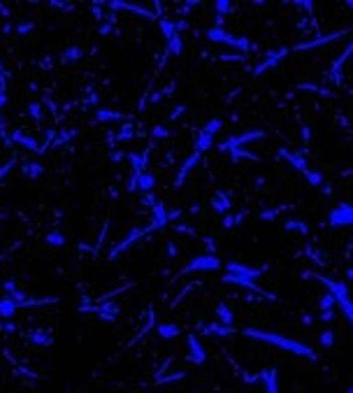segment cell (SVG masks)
<instances>
[{
    "label": "cell",
    "instance_id": "cell-39",
    "mask_svg": "<svg viewBox=\"0 0 353 393\" xmlns=\"http://www.w3.org/2000/svg\"><path fill=\"white\" fill-rule=\"evenodd\" d=\"M230 156H233V163H237L240 158H251V161H260V158L256 156V154H251V151H246V149H235V151H230Z\"/></svg>",
    "mask_w": 353,
    "mask_h": 393
},
{
    "label": "cell",
    "instance_id": "cell-34",
    "mask_svg": "<svg viewBox=\"0 0 353 393\" xmlns=\"http://www.w3.org/2000/svg\"><path fill=\"white\" fill-rule=\"evenodd\" d=\"M302 175H305V179L309 181L311 186H316V188L323 186V175H321V172H316V170H305Z\"/></svg>",
    "mask_w": 353,
    "mask_h": 393
},
{
    "label": "cell",
    "instance_id": "cell-50",
    "mask_svg": "<svg viewBox=\"0 0 353 393\" xmlns=\"http://www.w3.org/2000/svg\"><path fill=\"white\" fill-rule=\"evenodd\" d=\"M279 212H281V207H279V210H272V212H263V214H260V219H263V221H272V219H274Z\"/></svg>",
    "mask_w": 353,
    "mask_h": 393
},
{
    "label": "cell",
    "instance_id": "cell-4",
    "mask_svg": "<svg viewBox=\"0 0 353 393\" xmlns=\"http://www.w3.org/2000/svg\"><path fill=\"white\" fill-rule=\"evenodd\" d=\"M260 138H265L263 130H246V133L235 135V138H228L226 142H221V149L223 151L242 149V145H246V142H253V140H260Z\"/></svg>",
    "mask_w": 353,
    "mask_h": 393
},
{
    "label": "cell",
    "instance_id": "cell-44",
    "mask_svg": "<svg viewBox=\"0 0 353 393\" xmlns=\"http://www.w3.org/2000/svg\"><path fill=\"white\" fill-rule=\"evenodd\" d=\"M28 114L33 116L35 121H40V119H42V105H40V103H30L28 105Z\"/></svg>",
    "mask_w": 353,
    "mask_h": 393
},
{
    "label": "cell",
    "instance_id": "cell-32",
    "mask_svg": "<svg viewBox=\"0 0 353 393\" xmlns=\"http://www.w3.org/2000/svg\"><path fill=\"white\" fill-rule=\"evenodd\" d=\"M168 51H170V54H174V56H181V54H184V40H181L179 33H177V35H174L172 40L168 42Z\"/></svg>",
    "mask_w": 353,
    "mask_h": 393
},
{
    "label": "cell",
    "instance_id": "cell-17",
    "mask_svg": "<svg viewBox=\"0 0 353 393\" xmlns=\"http://www.w3.org/2000/svg\"><path fill=\"white\" fill-rule=\"evenodd\" d=\"M279 154H281V156L288 161V165H293V168L300 170V172L309 170V168H307V161H305V156H302V154H293V151H288V149H279Z\"/></svg>",
    "mask_w": 353,
    "mask_h": 393
},
{
    "label": "cell",
    "instance_id": "cell-38",
    "mask_svg": "<svg viewBox=\"0 0 353 393\" xmlns=\"http://www.w3.org/2000/svg\"><path fill=\"white\" fill-rule=\"evenodd\" d=\"M284 228L286 230H300V233H309V226L302 224V221H298V219H288L286 224H284Z\"/></svg>",
    "mask_w": 353,
    "mask_h": 393
},
{
    "label": "cell",
    "instance_id": "cell-47",
    "mask_svg": "<svg viewBox=\"0 0 353 393\" xmlns=\"http://www.w3.org/2000/svg\"><path fill=\"white\" fill-rule=\"evenodd\" d=\"M151 135H154L156 140H165V138H170V130L165 126H156L154 130H151Z\"/></svg>",
    "mask_w": 353,
    "mask_h": 393
},
{
    "label": "cell",
    "instance_id": "cell-10",
    "mask_svg": "<svg viewBox=\"0 0 353 393\" xmlns=\"http://www.w3.org/2000/svg\"><path fill=\"white\" fill-rule=\"evenodd\" d=\"M200 156H202V154H198V151H193L191 156H188V158L184 161V165H181V170H179V175H177V181H174V186H177V188L184 186L186 175H188V172H191V170L200 163Z\"/></svg>",
    "mask_w": 353,
    "mask_h": 393
},
{
    "label": "cell",
    "instance_id": "cell-29",
    "mask_svg": "<svg viewBox=\"0 0 353 393\" xmlns=\"http://www.w3.org/2000/svg\"><path fill=\"white\" fill-rule=\"evenodd\" d=\"M158 26H161V30H163V37L165 40H172L174 35H177V28H174V21H168V19H158Z\"/></svg>",
    "mask_w": 353,
    "mask_h": 393
},
{
    "label": "cell",
    "instance_id": "cell-62",
    "mask_svg": "<svg viewBox=\"0 0 353 393\" xmlns=\"http://www.w3.org/2000/svg\"><path fill=\"white\" fill-rule=\"evenodd\" d=\"M348 7H351V10H353V0H351V3H348Z\"/></svg>",
    "mask_w": 353,
    "mask_h": 393
},
{
    "label": "cell",
    "instance_id": "cell-42",
    "mask_svg": "<svg viewBox=\"0 0 353 393\" xmlns=\"http://www.w3.org/2000/svg\"><path fill=\"white\" fill-rule=\"evenodd\" d=\"M132 138V123H126V126H121V130L116 133V140L119 142H126V140Z\"/></svg>",
    "mask_w": 353,
    "mask_h": 393
},
{
    "label": "cell",
    "instance_id": "cell-19",
    "mask_svg": "<svg viewBox=\"0 0 353 393\" xmlns=\"http://www.w3.org/2000/svg\"><path fill=\"white\" fill-rule=\"evenodd\" d=\"M17 309H19V305L10 296L0 298V319H12V316L17 314Z\"/></svg>",
    "mask_w": 353,
    "mask_h": 393
},
{
    "label": "cell",
    "instance_id": "cell-14",
    "mask_svg": "<svg viewBox=\"0 0 353 393\" xmlns=\"http://www.w3.org/2000/svg\"><path fill=\"white\" fill-rule=\"evenodd\" d=\"M112 10H130V12H135V14H139V17H144V19H151L154 21L156 19V14L154 12H149V10H144V7H137V5H130V3H119V0H112V3H107Z\"/></svg>",
    "mask_w": 353,
    "mask_h": 393
},
{
    "label": "cell",
    "instance_id": "cell-41",
    "mask_svg": "<svg viewBox=\"0 0 353 393\" xmlns=\"http://www.w3.org/2000/svg\"><path fill=\"white\" fill-rule=\"evenodd\" d=\"M223 128V121L221 119H211V121H207V126H204V133H209V135H216L219 130Z\"/></svg>",
    "mask_w": 353,
    "mask_h": 393
},
{
    "label": "cell",
    "instance_id": "cell-21",
    "mask_svg": "<svg viewBox=\"0 0 353 393\" xmlns=\"http://www.w3.org/2000/svg\"><path fill=\"white\" fill-rule=\"evenodd\" d=\"M230 200H228V195L223 193V191H216L214 198H211V207H214V212H221V214H226L228 210H230Z\"/></svg>",
    "mask_w": 353,
    "mask_h": 393
},
{
    "label": "cell",
    "instance_id": "cell-55",
    "mask_svg": "<svg viewBox=\"0 0 353 393\" xmlns=\"http://www.w3.org/2000/svg\"><path fill=\"white\" fill-rule=\"evenodd\" d=\"M179 217H181V212H179V210H170V212H168V219H170V221H177Z\"/></svg>",
    "mask_w": 353,
    "mask_h": 393
},
{
    "label": "cell",
    "instance_id": "cell-64",
    "mask_svg": "<svg viewBox=\"0 0 353 393\" xmlns=\"http://www.w3.org/2000/svg\"><path fill=\"white\" fill-rule=\"evenodd\" d=\"M348 323H351V328H353V319H351V321H348Z\"/></svg>",
    "mask_w": 353,
    "mask_h": 393
},
{
    "label": "cell",
    "instance_id": "cell-52",
    "mask_svg": "<svg viewBox=\"0 0 353 393\" xmlns=\"http://www.w3.org/2000/svg\"><path fill=\"white\" fill-rule=\"evenodd\" d=\"M12 168H14V161H7V163L3 165V168H0V179H3V177H5V175H7V172H10V170H12Z\"/></svg>",
    "mask_w": 353,
    "mask_h": 393
},
{
    "label": "cell",
    "instance_id": "cell-30",
    "mask_svg": "<svg viewBox=\"0 0 353 393\" xmlns=\"http://www.w3.org/2000/svg\"><path fill=\"white\" fill-rule=\"evenodd\" d=\"M207 37H209L211 42H221V44H226L228 33H226L223 28H219V26H211V28L207 30Z\"/></svg>",
    "mask_w": 353,
    "mask_h": 393
},
{
    "label": "cell",
    "instance_id": "cell-56",
    "mask_svg": "<svg viewBox=\"0 0 353 393\" xmlns=\"http://www.w3.org/2000/svg\"><path fill=\"white\" fill-rule=\"evenodd\" d=\"M7 103V93H0V121H3V105Z\"/></svg>",
    "mask_w": 353,
    "mask_h": 393
},
{
    "label": "cell",
    "instance_id": "cell-35",
    "mask_svg": "<svg viewBox=\"0 0 353 393\" xmlns=\"http://www.w3.org/2000/svg\"><path fill=\"white\" fill-rule=\"evenodd\" d=\"M351 51H353V40H351V44H348V49H346V51H344V54H341L339 58H337L335 63H332V75H335V77H337V75H339L341 66H344V63H346V60H348V56H351Z\"/></svg>",
    "mask_w": 353,
    "mask_h": 393
},
{
    "label": "cell",
    "instance_id": "cell-18",
    "mask_svg": "<svg viewBox=\"0 0 353 393\" xmlns=\"http://www.w3.org/2000/svg\"><path fill=\"white\" fill-rule=\"evenodd\" d=\"M21 172H24V175L28 177L30 181H37L40 177L44 175V168H42V163H37V161H30V163H24V165H21Z\"/></svg>",
    "mask_w": 353,
    "mask_h": 393
},
{
    "label": "cell",
    "instance_id": "cell-36",
    "mask_svg": "<svg viewBox=\"0 0 353 393\" xmlns=\"http://www.w3.org/2000/svg\"><path fill=\"white\" fill-rule=\"evenodd\" d=\"M230 7L233 5H230L228 0H219V3H216V26H219V28H221V24H223V14H226Z\"/></svg>",
    "mask_w": 353,
    "mask_h": 393
},
{
    "label": "cell",
    "instance_id": "cell-8",
    "mask_svg": "<svg viewBox=\"0 0 353 393\" xmlns=\"http://www.w3.org/2000/svg\"><path fill=\"white\" fill-rule=\"evenodd\" d=\"M318 282H323V284L328 286V291L332 293V298L337 300V305L348 300V286L344 284V282H332V279L323 277V275H318Z\"/></svg>",
    "mask_w": 353,
    "mask_h": 393
},
{
    "label": "cell",
    "instance_id": "cell-6",
    "mask_svg": "<svg viewBox=\"0 0 353 393\" xmlns=\"http://www.w3.org/2000/svg\"><path fill=\"white\" fill-rule=\"evenodd\" d=\"M226 270L228 275H235V277H244V279H260L263 277V270L260 268H251V266H244V263H226Z\"/></svg>",
    "mask_w": 353,
    "mask_h": 393
},
{
    "label": "cell",
    "instance_id": "cell-12",
    "mask_svg": "<svg viewBox=\"0 0 353 393\" xmlns=\"http://www.w3.org/2000/svg\"><path fill=\"white\" fill-rule=\"evenodd\" d=\"M188 349H191V361L198 363V365H202L204 361H207V354H204L202 345H200V340L195 338V335H188Z\"/></svg>",
    "mask_w": 353,
    "mask_h": 393
},
{
    "label": "cell",
    "instance_id": "cell-53",
    "mask_svg": "<svg viewBox=\"0 0 353 393\" xmlns=\"http://www.w3.org/2000/svg\"><path fill=\"white\" fill-rule=\"evenodd\" d=\"M0 93H7V73H0Z\"/></svg>",
    "mask_w": 353,
    "mask_h": 393
},
{
    "label": "cell",
    "instance_id": "cell-63",
    "mask_svg": "<svg viewBox=\"0 0 353 393\" xmlns=\"http://www.w3.org/2000/svg\"><path fill=\"white\" fill-rule=\"evenodd\" d=\"M346 393H353V386H351V388H348V391H346Z\"/></svg>",
    "mask_w": 353,
    "mask_h": 393
},
{
    "label": "cell",
    "instance_id": "cell-20",
    "mask_svg": "<svg viewBox=\"0 0 353 393\" xmlns=\"http://www.w3.org/2000/svg\"><path fill=\"white\" fill-rule=\"evenodd\" d=\"M348 30H337V33H332V35H325V37H318V40H314V42H309V44H300V47H295V49H314V47H321V44H328V42H332V40H337V37H341V35H346Z\"/></svg>",
    "mask_w": 353,
    "mask_h": 393
},
{
    "label": "cell",
    "instance_id": "cell-46",
    "mask_svg": "<svg viewBox=\"0 0 353 393\" xmlns=\"http://www.w3.org/2000/svg\"><path fill=\"white\" fill-rule=\"evenodd\" d=\"M339 309L344 312V314H346V319H348V321L353 319V300H351V298H348L346 302H339Z\"/></svg>",
    "mask_w": 353,
    "mask_h": 393
},
{
    "label": "cell",
    "instance_id": "cell-16",
    "mask_svg": "<svg viewBox=\"0 0 353 393\" xmlns=\"http://www.w3.org/2000/svg\"><path fill=\"white\" fill-rule=\"evenodd\" d=\"M260 379H263L267 393H279V372H276L274 368L263 370V372H260Z\"/></svg>",
    "mask_w": 353,
    "mask_h": 393
},
{
    "label": "cell",
    "instance_id": "cell-11",
    "mask_svg": "<svg viewBox=\"0 0 353 393\" xmlns=\"http://www.w3.org/2000/svg\"><path fill=\"white\" fill-rule=\"evenodd\" d=\"M10 142H12V145H21V147H26V149H30V151H37V154H40V147H37V140L33 138V135H26V133H21V130H14V133L10 135Z\"/></svg>",
    "mask_w": 353,
    "mask_h": 393
},
{
    "label": "cell",
    "instance_id": "cell-25",
    "mask_svg": "<svg viewBox=\"0 0 353 393\" xmlns=\"http://www.w3.org/2000/svg\"><path fill=\"white\" fill-rule=\"evenodd\" d=\"M44 242H47L49 247H65L67 235L65 233H60V230H51V233L44 235Z\"/></svg>",
    "mask_w": 353,
    "mask_h": 393
},
{
    "label": "cell",
    "instance_id": "cell-48",
    "mask_svg": "<svg viewBox=\"0 0 353 393\" xmlns=\"http://www.w3.org/2000/svg\"><path fill=\"white\" fill-rule=\"evenodd\" d=\"M3 289H5L7 293H14V291H19V282L14 277H10V279H5V282H3Z\"/></svg>",
    "mask_w": 353,
    "mask_h": 393
},
{
    "label": "cell",
    "instance_id": "cell-51",
    "mask_svg": "<svg viewBox=\"0 0 353 393\" xmlns=\"http://www.w3.org/2000/svg\"><path fill=\"white\" fill-rule=\"evenodd\" d=\"M184 112H186V105H179V107H177V109H172V114H170V121L179 119V116L184 114Z\"/></svg>",
    "mask_w": 353,
    "mask_h": 393
},
{
    "label": "cell",
    "instance_id": "cell-49",
    "mask_svg": "<svg viewBox=\"0 0 353 393\" xmlns=\"http://www.w3.org/2000/svg\"><path fill=\"white\" fill-rule=\"evenodd\" d=\"M33 28H35V24H30V21H28V24H19V26H14V30H17L19 35H28V33H30Z\"/></svg>",
    "mask_w": 353,
    "mask_h": 393
},
{
    "label": "cell",
    "instance_id": "cell-45",
    "mask_svg": "<svg viewBox=\"0 0 353 393\" xmlns=\"http://www.w3.org/2000/svg\"><path fill=\"white\" fill-rule=\"evenodd\" d=\"M321 345H323V347H332V345H335V333H332V331H323V333H321Z\"/></svg>",
    "mask_w": 353,
    "mask_h": 393
},
{
    "label": "cell",
    "instance_id": "cell-57",
    "mask_svg": "<svg viewBox=\"0 0 353 393\" xmlns=\"http://www.w3.org/2000/svg\"><path fill=\"white\" fill-rule=\"evenodd\" d=\"M109 30H112V26H109V24L100 26V35H109Z\"/></svg>",
    "mask_w": 353,
    "mask_h": 393
},
{
    "label": "cell",
    "instance_id": "cell-43",
    "mask_svg": "<svg viewBox=\"0 0 353 393\" xmlns=\"http://www.w3.org/2000/svg\"><path fill=\"white\" fill-rule=\"evenodd\" d=\"M75 135H77V130H67V133H65V130H60L58 140H54V145H51V147H60V145H65L67 140H72Z\"/></svg>",
    "mask_w": 353,
    "mask_h": 393
},
{
    "label": "cell",
    "instance_id": "cell-9",
    "mask_svg": "<svg viewBox=\"0 0 353 393\" xmlns=\"http://www.w3.org/2000/svg\"><path fill=\"white\" fill-rule=\"evenodd\" d=\"M151 214H154V221H151V230H156V228H165V226L170 224V219H168V207H165V203H156L154 207H151Z\"/></svg>",
    "mask_w": 353,
    "mask_h": 393
},
{
    "label": "cell",
    "instance_id": "cell-7",
    "mask_svg": "<svg viewBox=\"0 0 353 393\" xmlns=\"http://www.w3.org/2000/svg\"><path fill=\"white\" fill-rule=\"evenodd\" d=\"M147 233H151V226H147V228H132L130 233H128V237H126V240H123V242H119V244H116V247H114L112 251H109V256H107V258H109V260H114V258H116V256L121 254V251H126V249L130 247L132 242H137L139 237H144V235H147Z\"/></svg>",
    "mask_w": 353,
    "mask_h": 393
},
{
    "label": "cell",
    "instance_id": "cell-13",
    "mask_svg": "<svg viewBox=\"0 0 353 393\" xmlns=\"http://www.w3.org/2000/svg\"><path fill=\"white\" fill-rule=\"evenodd\" d=\"M223 282H226V284H237V286H244V289H249V291H256V293H263V296H267V291H263V289H260V286H256V282H253V279L235 277V275H223Z\"/></svg>",
    "mask_w": 353,
    "mask_h": 393
},
{
    "label": "cell",
    "instance_id": "cell-40",
    "mask_svg": "<svg viewBox=\"0 0 353 393\" xmlns=\"http://www.w3.org/2000/svg\"><path fill=\"white\" fill-rule=\"evenodd\" d=\"M30 342H33V345H51V335H47V333H33V335H30Z\"/></svg>",
    "mask_w": 353,
    "mask_h": 393
},
{
    "label": "cell",
    "instance_id": "cell-22",
    "mask_svg": "<svg viewBox=\"0 0 353 393\" xmlns=\"http://www.w3.org/2000/svg\"><path fill=\"white\" fill-rule=\"evenodd\" d=\"M156 333H158V338H163V340H172L179 335V326H177V323H158Z\"/></svg>",
    "mask_w": 353,
    "mask_h": 393
},
{
    "label": "cell",
    "instance_id": "cell-33",
    "mask_svg": "<svg viewBox=\"0 0 353 393\" xmlns=\"http://www.w3.org/2000/svg\"><path fill=\"white\" fill-rule=\"evenodd\" d=\"M226 44H230V47H237V49H242V51H249V49H251V42H249L246 37H235V35H228Z\"/></svg>",
    "mask_w": 353,
    "mask_h": 393
},
{
    "label": "cell",
    "instance_id": "cell-3",
    "mask_svg": "<svg viewBox=\"0 0 353 393\" xmlns=\"http://www.w3.org/2000/svg\"><path fill=\"white\" fill-rule=\"evenodd\" d=\"M328 224L339 228V226H353V205L348 203H339L337 207H332L328 214Z\"/></svg>",
    "mask_w": 353,
    "mask_h": 393
},
{
    "label": "cell",
    "instance_id": "cell-1",
    "mask_svg": "<svg viewBox=\"0 0 353 393\" xmlns=\"http://www.w3.org/2000/svg\"><path fill=\"white\" fill-rule=\"evenodd\" d=\"M246 335V338H253V340H263V342H269V345L279 347V349L284 351H291V354H295V356H305V358H316V354H314V349L307 345H302V342H298V340H291V338H284V335H279V333H267V331H256V328H244L242 331Z\"/></svg>",
    "mask_w": 353,
    "mask_h": 393
},
{
    "label": "cell",
    "instance_id": "cell-27",
    "mask_svg": "<svg viewBox=\"0 0 353 393\" xmlns=\"http://www.w3.org/2000/svg\"><path fill=\"white\" fill-rule=\"evenodd\" d=\"M204 335H221V338H226V335H233V326H223V323H209V326H204Z\"/></svg>",
    "mask_w": 353,
    "mask_h": 393
},
{
    "label": "cell",
    "instance_id": "cell-15",
    "mask_svg": "<svg viewBox=\"0 0 353 393\" xmlns=\"http://www.w3.org/2000/svg\"><path fill=\"white\" fill-rule=\"evenodd\" d=\"M147 156H149V149L142 151V154H135V151H130L128 154V161H130V168H132V175H142L144 168H147Z\"/></svg>",
    "mask_w": 353,
    "mask_h": 393
},
{
    "label": "cell",
    "instance_id": "cell-23",
    "mask_svg": "<svg viewBox=\"0 0 353 393\" xmlns=\"http://www.w3.org/2000/svg\"><path fill=\"white\" fill-rule=\"evenodd\" d=\"M211 147H214V135H209V133H200L198 138H195V151H198V154H204V151L207 149H211Z\"/></svg>",
    "mask_w": 353,
    "mask_h": 393
},
{
    "label": "cell",
    "instance_id": "cell-2",
    "mask_svg": "<svg viewBox=\"0 0 353 393\" xmlns=\"http://www.w3.org/2000/svg\"><path fill=\"white\" fill-rule=\"evenodd\" d=\"M221 268V260L216 258V256L211 254H204V256H195V258L188 263V266L181 268V272L177 275V277H181V275H188V272H209V270H219Z\"/></svg>",
    "mask_w": 353,
    "mask_h": 393
},
{
    "label": "cell",
    "instance_id": "cell-26",
    "mask_svg": "<svg viewBox=\"0 0 353 393\" xmlns=\"http://www.w3.org/2000/svg\"><path fill=\"white\" fill-rule=\"evenodd\" d=\"M121 119H126L121 112H112V109H105V107L96 109V121H102V123H107V121H121Z\"/></svg>",
    "mask_w": 353,
    "mask_h": 393
},
{
    "label": "cell",
    "instance_id": "cell-61",
    "mask_svg": "<svg viewBox=\"0 0 353 393\" xmlns=\"http://www.w3.org/2000/svg\"><path fill=\"white\" fill-rule=\"evenodd\" d=\"M346 277H348V279H351V282H353V268H348V270H346Z\"/></svg>",
    "mask_w": 353,
    "mask_h": 393
},
{
    "label": "cell",
    "instance_id": "cell-31",
    "mask_svg": "<svg viewBox=\"0 0 353 393\" xmlns=\"http://www.w3.org/2000/svg\"><path fill=\"white\" fill-rule=\"evenodd\" d=\"M84 56V51L79 47H70V49H65L63 54H60V63H72V60H77V58H82Z\"/></svg>",
    "mask_w": 353,
    "mask_h": 393
},
{
    "label": "cell",
    "instance_id": "cell-5",
    "mask_svg": "<svg viewBox=\"0 0 353 393\" xmlns=\"http://www.w3.org/2000/svg\"><path fill=\"white\" fill-rule=\"evenodd\" d=\"M288 54V49H276V51H269L267 58L263 60V63H258L256 70H253V77H263L267 70H274V68H279V63H281V58Z\"/></svg>",
    "mask_w": 353,
    "mask_h": 393
},
{
    "label": "cell",
    "instance_id": "cell-59",
    "mask_svg": "<svg viewBox=\"0 0 353 393\" xmlns=\"http://www.w3.org/2000/svg\"><path fill=\"white\" fill-rule=\"evenodd\" d=\"M112 158H114V161H121V158H123V154H121V151H114Z\"/></svg>",
    "mask_w": 353,
    "mask_h": 393
},
{
    "label": "cell",
    "instance_id": "cell-54",
    "mask_svg": "<svg viewBox=\"0 0 353 393\" xmlns=\"http://www.w3.org/2000/svg\"><path fill=\"white\" fill-rule=\"evenodd\" d=\"M142 203H144V205H151V207H154L156 203H158V200H156L151 193H144V200H142Z\"/></svg>",
    "mask_w": 353,
    "mask_h": 393
},
{
    "label": "cell",
    "instance_id": "cell-58",
    "mask_svg": "<svg viewBox=\"0 0 353 393\" xmlns=\"http://www.w3.org/2000/svg\"><path fill=\"white\" fill-rule=\"evenodd\" d=\"M161 98H163V93H154V96H151L149 100H151V103H158V100H161Z\"/></svg>",
    "mask_w": 353,
    "mask_h": 393
},
{
    "label": "cell",
    "instance_id": "cell-24",
    "mask_svg": "<svg viewBox=\"0 0 353 393\" xmlns=\"http://www.w3.org/2000/svg\"><path fill=\"white\" fill-rule=\"evenodd\" d=\"M216 316L221 319V323H223V326H233L235 314H233V312H230V307H228L226 302H219V305H216Z\"/></svg>",
    "mask_w": 353,
    "mask_h": 393
},
{
    "label": "cell",
    "instance_id": "cell-37",
    "mask_svg": "<svg viewBox=\"0 0 353 393\" xmlns=\"http://www.w3.org/2000/svg\"><path fill=\"white\" fill-rule=\"evenodd\" d=\"M337 305V300L332 298V293H325L321 300H318V307H321V312H332V307Z\"/></svg>",
    "mask_w": 353,
    "mask_h": 393
},
{
    "label": "cell",
    "instance_id": "cell-60",
    "mask_svg": "<svg viewBox=\"0 0 353 393\" xmlns=\"http://www.w3.org/2000/svg\"><path fill=\"white\" fill-rule=\"evenodd\" d=\"M12 30H14V26H10V24H7L5 28H3V33H7V35H10V33H12Z\"/></svg>",
    "mask_w": 353,
    "mask_h": 393
},
{
    "label": "cell",
    "instance_id": "cell-28",
    "mask_svg": "<svg viewBox=\"0 0 353 393\" xmlns=\"http://www.w3.org/2000/svg\"><path fill=\"white\" fill-rule=\"evenodd\" d=\"M137 184L142 193H151V188L156 186V177L151 172H142V175H137Z\"/></svg>",
    "mask_w": 353,
    "mask_h": 393
}]
</instances>
